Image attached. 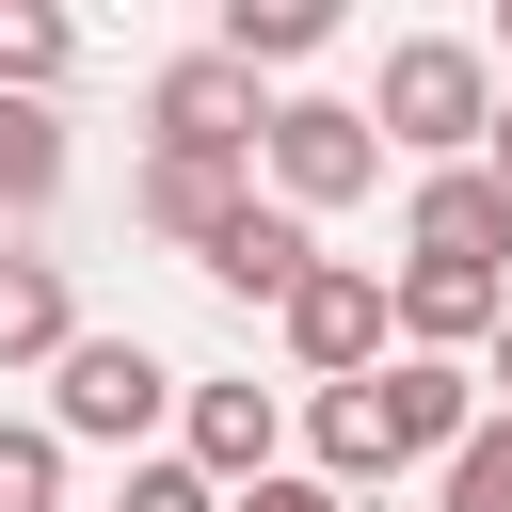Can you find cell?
I'll return each instance as SVG.
<instances>
[{
    "label": "cell",
    "instance_id": "6da1fadb",
    "mask_svg": "<svg viewBox=\"0 0 512 512\" xmlns=\"http://www.w3.org/2000/svg\"><path fill=\"white\" fill-rule=\"evenodd\" d=\"M352 112H368L384 160L448 176V160H480V128H496V64H480L464 32H400V48H384V96H352Z\"/></svg>",
    "mask_w": 512,
    "mask_h": 512
},
{
    "label": "cell",
    "instance_id": "7a4b0ae2",
    "mask_svg": "<svg viewBox=\"0 0 512 512\" xmlns=\"http://www.w3.org/2000/svg\"><path fill=\"white\" fill-rule=\"evenodd\" d=\"M144 432H176V368L144 336H64L48 352V448H128L144 464Z\"/></svg>",
    "mask_w": 512,
    "mask_h": 512
},
{
    "label": "cell",
    "instance_id": "3957f363",
    "mask_svg": "<svg viewBox=\"0 0 512 512\" xmlns=\"http://www.w3.org/2000/svg\"><path fill=\"white\" fill-rule=\"evenodd\" d=\"M256 176H272V208H288V224H320V208L384 192V144H368V112H352V96H272Z\"/></svg>",
    "mask_w": 512,
    "mask_h": 512
},
{
    "label": "cell",
    "instance_id": "277c9868",
    "mask_svg": "<svg viewBox=\"0 0 512 512\" xmlns=\"http://www.w3.org/2000/svg\"><path fill=\"white\" fill-rule=\"evenodd\" d=\"M144 128H160L144 160H256V128H272V96H256V80L224 64V48H176V64L144 80Z\"/></svg>",
    "mask_w": 512,
    "mask_h": 512
},
{
    "label": "cell",
    "instance_id": "5b68a950",
    "mask_svg": "<svg viewBox=\"0 0 512 512\" xmlns=\"http://www.w3.org/2000/svg\"><path fill=\"white\" fill-rule=\"evenodd\" d=\"M272 320H288L304 384H368V368H384V272H368V256H320V272H304Z\"/></svg>",
    "mask_w": 512,
    "mask_h": 512
},
{
    "label": "cell",
    "instance_id": "8992f818",
    "mask_svg": "<svg viewBox=\"0 0 512 512\" xmlns=\"http://www.w3.org/2000/svg\"><path fill=\"white\" fill-rule=\"evenodd\" d=\"M272 448H288V400H272V384H176V464H192L208 496L272 480Z\"/></svg>",
    "mask_w": 512,
    "mask_h": 512
},
{
    "label": "cell",
    "instance_id": "52a82bcc",
    "mask_svg": "<svg viewBox=\"0 0 512 512\" xmlns=\"http://www.w3.org/2000/svg\"><path fill=\"white\" fill-rule=\"evenodd\" d=\"M496 256H512V192H496L480 160L416 176V208H400V272H496Z\"/></svg>",
    "mask_w": 512,
    "mask_h": 512
},
{
    "label": "cell",
    "instance_id": "ba28073f",
    "mask_svg": "<svg viewBox=\"0 0 512 512\" xmlns=\"http://www.w3.org/2000/svg\"><path fill=\"white\" fill-rule=\"evenodd\" d=\"M496 320H512V272H384V336L432 352V368H464Z\"/></svg>",
    "mask_w": 512,
    "mask_h": 512
},
{
    "label": "cell",
    "instance_id": "9c48e42d",
    "mask_svg": "<svg viewBox=\"0 0 512 512\" xmlns=\"http://www.w3.org/2000/svg\"><path fill=\"white\" fill-rule=\"evenodd\" d=\"M192 272H208V288H224V304H288V288H304V272H320V224H288V208H272V192H256V208H240V224H224V240H208V256H192Z\"/></svg>",
    "mask_w": 512,
    "mask_h": 512
},
{
    "label": "cell",
    "instance_id": "30bf717a",
    "mask_svg": "<svg viewBox=\"0 0 512 512\" xmlns=\"http://www.w3.org/2000/svg\"><path fill=\"white\" fill-rule=\"evenodd\" d=\"M368 384H384V432H400V464H448V448L480 432V368H432V352H384Z\"/></svg>",
    "mask_w": 512,
    "mask_h": 512
},
{
    "label": "cell",
    "instance_id": "8fae6325",
    "mask_svg": "<svg viewBox=\"0 0 512 512\" xmlns=\"http://www.w3.org/2000/svg\"><path fill=\"white\" fill-rule=\"evenodd\" d=\"M304 480L320 496H368V480H400V432H384V384H304Z\"/></svg>",
    "mask_w": 512,
    "mask_h": 512
},
{
    "label": "cell",
    "instance_id": "7c38bea8",
    "mask_svg": "<svg viewBox=\"0 0 512 512\" xmlns=\"http://www.w3.org/2000/svg\"><path fill=\"white\" fill-rule=\"evenodd\" d=\"M128 208H144L160 240H192V256H208V240L256 208V160H144V192H128Z\"/></svg>",
    "mask_w": 512,
    "mask_h": 512
},
{
    "label": "cell",
    "instance_id": "4fadbf2b",
    "mask_svg": "<svg viewBox=\"0 0 512 512\" xmlns=\"http://www.w3.org/2000/svg\"><path fill=\"white\" fill-rule=\"evenodd\" d=\"M80 336V288H64V256H0V368H48Z\"/></svg>",
    "mask_w": 512,
    "mask_h": 512
},
{
    "label": "cell",
    "instance_id": "5bb4252c",
    "mask_svg": "<svg viewBox=\"0 0 512 512\" xmlns=\"http://www.w3.org/2000/svg\"><path fill=\"white\" fill-rule=\"evenodd\" d=\"M240 80L256 64H304V48H336V0H224V32H208Z\"/></svg>",
    "mask_w": 512,
    "mask_h": 512
},
{
    "label": "cell",
    "instance_id": "9a60e30c",
    "mask_svg": "<svg viewBox=\"0 0 512 512\" xmlns=\"http://www.w3.org/2000/svg\"><path fill=\"white\" fill-rule=\"evenodd\" d=\"M48 192H64V112L0 96V208H48Z\"/></svg>",
    "mask_w": 512,
    "mask_h": 512
},
{
    "label": "cell",
    "instance_id": "2e32d148",
    "mask_svg": "<svg viewBox=\"0 0 512 512\" xmlns=\"http://www.w3.org/2000/svg\"><path fill=\"white\" fill-rule=\"evenodd\" d=\"M64 64H80V32H64L48 0H0V96H48Z\"/></svg>",
    "mask_w": 512,
    "mask_h": 512
},
{
    "label": "cell",
    "instance_id": "e0dca14e",
    "mask_svg": "<svg viewBox=\"0 0 512 512\" xmlns=\"http://www.w3.org/2000/svg\"><path fill=\"white\" fill-rule=\"evenodd\" d=\"M0 512H64V448H48V416H0Z\"/></svg>",
    "mask_w": 512,
    "mask_h": 512
},
{
    "label": "cell",
    "instance_id": "ac0fdd59",
    "mask_svg": "<svg viewBox=\"0 0 512 512\" xmlns=\"http://www.w3.org/2000/svg\"><path fill=\"white\" fill-rule=\"evenodd\" d=\"M448 512H512V416H480L448 448Z\"/></svg>",
    "mask_w": 512,
    "mask_h": 512
},
{
    "label": "cell",
    "instance_id": "d6986e66",
    "mask_svg": "<svg viewBox=\"0 0 512 512\" xmlns=\"http://www.w3.org/2000/svg\"><path fill=\"white\" fill-rule=\"evenodd\" d=\"M112 512H224V496H208V480H192V464H176V448H144V464H128V496H112Z\"/></svg>",
    "mask_w": 512,
    "mask_h": 512
},
{
    "label": "cell",
    "instance_id": "ffe728a7",
    "mask_svg": "<svg viewBox=\"0 0 512 512\" xmlns=\"http://www.w3.org/2000/svg\"><path fill=\"white\" fill-rule=\"evenodd\" d=\"M224 512H352V496H320V480H288V464H272V480H240Z\"/></svg>",
    "mask_w": 512,
    "mask_h": 512
},
{
    "label": "cell",
    "instance_id": "44dd1931",
    "mask_svg": "<svg viewBox=\"0 0 512 512\" xmlns=\"http://www.w3.org/2000/svg\"><path fill=\"white\" fill-rule=\"evenodd\" d=\"M480 416H512V320L480 336Z\"/></svg>",
    "mask_w": 512,
    "mask_h": 512
},
{
    "label": "cell",
    "instance_id": "7402d4cb",
    "mask_svg": "<svg viewBox=\"0 0 512 512\" xmlns=\"http://www.w3.org/2000/svg\"><path fill=\"white\" fill-rule=\"evenodd\" d=\"M480 176H496V192H512V96H496V128H480Z\"/></svg>",
    "mask_w": 512,
    "mask_h": 512
},
{
    "label": "cell",
    "instance_id": "603a6c76",
    "mask_svg": "<svg viewBox=\"0 0 512 512\" xmlns=\"http://www.w3.org/2000/svg\"><path fill=\"white\" fill-rule=\"evenodd\" d=\"M480 64H512V16H496V48H480Z\"/></svg>",
    "mask_w": 512,
    "mask_h": 512
}]
</instances>
